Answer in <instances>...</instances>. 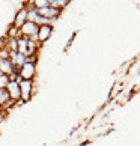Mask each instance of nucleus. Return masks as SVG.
Masks as SVG:
<instances>
[{"mask_svg": "<svg viewBox=\"0 0 140 146\" xmlns=\"http://www.w3.org/2000/svg\"><path fill=\"white\" fill-rule=\"evenodd\" d=\"M36 33H38V24L33 23V21H26V23L20 27V35L21 36L30 38L32 35H36Z\"/></svg>", "mask_w": 140, "mask_h": 146, "instance_id": "0eeeda50", "label": "nucleus"}, {"mask_svg": "<svg viewBox=\"0 0 140 146\" xmlns=\"http://www.w3.org/2000/svg\"><path fill=\"white\" fill-rule=\"evenodd\" d=\"M60 14H62V11H59L56 8H51V6H45V8L38 9V15H39V17L50 18V20H59Z\"/></svg>", "mask_w": 140, "mask_h": 146, "instance_id": "20e7f679", "label": "nucleus"}, {"mask_svg": "<svg viewBox=\"0 0 140 146\" xmlns=\"http://www.w3.org/2000/svg\"><path fill=\"white\" fill-rule=\"evenodd\" d=\"M69 5V0H48V6L56 8L59 11H63Z\"/></svg>", "mask_w": 140, "mask_h": 146, "instance_id": "1a4fd4ad", "label": "nucleus"}, {"mask_svg": "<svg viewBox=\"0 0 140 146\" xmlns=\"http://www.w3.org/2000/svg\"><path fill=\"white\" fill-rule=\"evenodd\" d=\"M24 6L27 8V21H36V18L39 17L38 15V9L35 6H32V5H27V3H24Z\"/></svg>", "mask_w": 140, "mask_h": 146, "instance_id": "9d476101", "label": "nucleus"}, {"mask_svg": "<svg viewBox=\"0 0 140 146\" xmlns=\"http://www.w3.org/2000/svg\"><path fill=\"white\" fill-rule=\"evenodd\" d=\"M53 32H54V26L51 24H42V26H38V42L39 44H45V42L51 38Z\"/></svg>", "mask_w": 140, "mask_h": 146, "instance_id": "f03ea898", "label": "nucleus"}, {"mask_svg": "<svg viewBox=\"0 0 140 146\" xmlns=\"http://www.w3.org/2000/svg\"><path fill=\"white\" fill-rule=\"evenodd\" d=\"M69 2H71V0H69Z\"/></svg>", "mask_w": 140, "mask_h": 146, "instance_id": "f3484780", "label": "nucleus"}, {"mask_svg": "<svg viewBox=\"0 0 140 146\" xmlns=\"http://www.w3.org/2000/svg\"><path fill=\"white\" fill-rule=\"evenodd\" d=\"M3 111H5V110L2 109V107H0V116H2V115H3Z\"/></svg>", "mask_w": 140, "mask_h": 146, "instance_id": "2eb2a0df", "label": "nucleus"}, {"mask_svg": "<svg viewBox=\"0 0 140 146\" xmlns=\"http://www.w3.org/2000/svg\"><path fill=\"white\" fill-rule=\"evenodd\" d=\"M8 82H9V77L8 75H5V74H2L0 75V88H6V84H8Z\"/></svg>", "mask_w": 140, "mask_h": 146, "instance_id": "ddd939ff", "label": "nucleus"}, {"mask_svg": "<svg viewBox=\"0 0 140 146\" xmlns=\"http://www.w3.org/2000/svg\"><path fill=\"white\" fill-rule=\"evenodd\" d=\"M0 75H2V71H0Z\"/></svg>", "mask_w": 140, "mask_h": 146, "instance_id": "dca6fc26", "label": "nucleus"}, {"mask_svg": "<svg viewBox=\"0 0 140 146\" xmlns=\"http://www.w3.org/2000/svg\"><path fill=\"white\" fill-rule=\"evenodd\" d=\"M27 5H32L36 9H41V8L48 6V0H27Z\"/></svg>", "mask_w": 140, "mask_h": 146, "instance_id": "9b49d317", "label": "nucleus"}, {"mask_svg": "<svg viewBox=\"0 0 140 146\" xmlns=\"http://www.w3.org/2000/svg\"><path fill=\"white\" fill-rule=\"evenodd\" d=\"M36 62H38V53H36V54L27 56V63H36Z\"/></svg>", "mask_w": 140, "mask_h": 146, "instance_id": "4468645a", "label": "nucleus"}, {"mask_svg": "<svg viewBox=\"0 0 140 146\" xmlns=\"http://www.w3.org/2000/svg\"><path fill=\"white\" fill-rule=\"evenodd\" d=\"M36 63H24L23 66H20L18 75L23 80H33L36 75Z\"/></svg>", "mask_w": 140, "mask_h": 146, "instance_id": "7ed1b4c3", "label": "nucleus"}, {"mask_svg": "<svg viewBox=\"0 0 140 146\" xmlns=\"http://www.w3.org/2000/svg\"><path fill=\"white\" fill-rule=\"evenodd\" d=\"M6 92H8V95H9V100L11 101H18L20 100V86L18 83L15 82V80H9L8 84H6Z\"/></svg>", "mask_w": 140, "mask_h": 146, "instance_id": "39448f33", "label": "nucleus"}, {"mask_svg": "<svg viewBox=\"0 0 140 146\" xmlns=\"http://www.w3.org/2000/svg\"><path fill=\"white\" fill-rule=\"evenodd\" d=\"M18 86H20V100L23 102H29L35 92L33 80H21Z\"/></svg>", "mask_w": 140, "mask_h": 146, "instance_id": "f257e3e1", "label": "nucleus"}, {"mask_svg": "<svg viewBox=\"0 0 140 146\" xmlns=\"http://www.w3.org/2000/svg\"><path fill=\"white\" fill-rule=\"evenodd\" d=\"M14 63L9 60V59H2V62H0V71H2V74L5 75H9L11 72L14 71Z\"/></svg>", "mask_w": 140, "mask_h": 146, "instance_id": "6e6552de", "label": "nucleus"}, {"mask_svg": "<svg viewBox=\"0 0 140 146\" xmlns=\"http://www.w3.org/2000/svg\"><path fill=\"white\" fill-rule=\"evenodd\" d=\"M26 21H27V8L26 6H21L18 11H17V14L14 15V18H12V26H15V27H21Z\"/></svg>", "mask_w": 140, "mask_h": 146, "instance_id": "423d86ee", "label": "nucleus"}, {"mask_svg": "<svg viewBox=\"0 0 140 146\" xmlns=\"http://www.w3.org/2000/svg\"><path fill=\"white\" fill-rule=\"evenodd\" d=\"M18 36H20V29L11 24L8 27V30H6V36L5 38H18Z\"/></svg>", "mask_w": 140, "mask_h": 146, "instance_id": "f8f14e48", "label": "nucleus"}]
</instances>
